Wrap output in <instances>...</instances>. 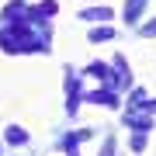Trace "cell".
<instances>
[{"mask_svg": "<svg viewBox=\"0 0 156 156\" xmlns=\"http://www.w3.org/2000/svg\"><path fill=\"white\" fill-rule=\"evenodd\" d=\"M0 49L4 52H49L45 42H38L28 31V24H11L7 31H0Z\"/></svg>", "mask_w": 156, "mask_h": 156, "instance_id": "cell-1", "label": "cell"}, {"mask_svg": "<svg viewBox=\"0 0 156 156\" xmlns=\"http://www.w3.org/2000/svg\"><path fill=\"white\" fill-rule=\"evenodd\" d=\"M83 101H87V104H97V108H108V111H115V108L122 104L118 90H111V87H101V90H87V94H83Z\"/></svg>", "mask_w": 156, "mask_h": 156, "instance_id": "cell-2", "label": "cell"}, {"mask_svg": "<svg viewBox=\"0 0 156 156\" xmlns=\"http://www.w3.org/2000/svg\"><path fill=\"white\" fill-rule=\"evenodd\" d=\"M146 7H149V0H125V11H122V21L128 24V28H139Z\"/></svg>", "mask_w": 156, "mask_h": 156, "instance_id": "cell-3", "label": "cell"}, {"mask_svg": "<svg viewBox=\"0 0 156 156\" xmlns=\"http://www.w3.org/2000/svg\"><path fill=\"white\" fill-rule=\"evenodd\" d=\"M66 94H69L66 115H76V108H80V76L76 73H66Z\"/></svg>", "mask_w": 156, "mask_h": 156, "instance_id": "cell-4", "label": "cell"}, {"mask_svg": "<svg viewBox=\"0 0 156 156\" xmlns=\"http://www.w3.org/2000/svg\"><path fill=\"white\" fill-rule=\"evenodd\" d=\"M115 11L111 7H83L80 11V21H97V24H104V21H111Z\"/></svg>", "mask_w": 156, "mask_h": 156, "instance_id": "cell-5", "label": "cell"}, {"mask_svg": "<svg viewBox=\"0 0 156 156\" xmlns=\"http://www.w3.org/2000/svg\"><path fill=\"white\" fill-rule=\"evenodd\" d=\"M59 4L56 0H42L38 7H28V21H42V17H56Z\"/></svg>", "mask_w": 156, "mask_h": 156, "instance_id": "cell-6", "label": "cell"}, {"mask_svg": "<svg viewBox=\"0 0 156 156\" xmlns=\"http://www.w3.org/2000/svg\"><path fill=\"white\" fill-rule=\"evenodd\" d=\"M111 66H115V73H118V80H122V94H125V90H132V69H128L125 56H115Z\"/></svg>", "mask_w": 156, "mask_h": 156, "instance_id": "cell-7", "label": "cell"}, {"mask_svg": "<svg viewBox=\"0 0 156 156\" xmlns=\"http://www.w3.org/2000/svg\"><path fill=\"white\" fill-rule=\"evenodd\" d=\"M31 135H28V128H21V125H7L4 128V142L7 146H24Z\"/></svg>", "mask_w": 156, "mask_h": 156, "instance_id": "cell-8", "label": "cell"}, {"mask_svg": "<svg viewBox=\"0 0 156 156\" xmlns=\"http://www.w3.org/2000/svg\"><path fill=\"white\" fill-rule=\"evenodd\" d=\"M149 132H153V128H132V139H128L132 153H142V149H146V142H149Z\"/></svg>", "mask_w": 156, "mask_h": 156, "instance_id": "cell-9", "label": "cell"}, {"mask_svg": "<svg viewBox=\"0 0 156 156\" xmlns=\"http://www.w3.org/2000/svg\"><path fill=\"white\" fill-rule=\"evenodd\" d=\"M115 38V28L111 24H101V28H90V42H111Z\"/></svg>", "mask_w": 156, "mask_h": 156, "instance_id": "cell-10", "label": "cell"}, {"mask_svg": "<svg viewBox=\"0 0 156 156\" xmlns=\"http://www.w3.org/2000/svg\"><path fill=\"white\" fill-rule=\"evenodd\" d=\"M115 149H118V139H115V135H104V142H101V153H97V156H115Z\"/></svg>", "mask_w": 156, "mask_h": 156, "instance_id": "cell-11", "label": "cell"}, {"mask_svg": "<svg viewBox=\"0 0 156 156\" xmlns=\"http://www.w3.org/2000/svg\"><path fill=\"white\" fill-rule=\"evenodd\" d=\"M139 35H142V38H156V17L146 21V24H139Z\"/></svg>", "mask_w": 156, "mask_h": 156, "instance_id": "cell-12", "label": "cell"}, {"mask_svg": "<svg viewBox=\"0 0 156 156\" xmlns=\"http://www.w3.org/2000/svg\"><path fill=\"white\" fill-rule=\"evenodd\" d=\"M135 111H146V115H156V97H153V101L146 97V101H142V108H135Z\"/></svg>", "mask_w": 156, "mask_h": 156, "instance_id": "cell-13", "label": "cell"}, {"mask_svg": "<svg viewBox=\"0 0 156 156\" xmlns=\"http://www.w3.org/2000/svg\"><path fill=\"white\" fill-rule=\"evenodd\" d=\"M90 4H94V0H90Z\"/></svg>", "mask_w": 156, "mask_h": 156, "instance_id": "cell-14", "label": "cell"}]
</instances>
